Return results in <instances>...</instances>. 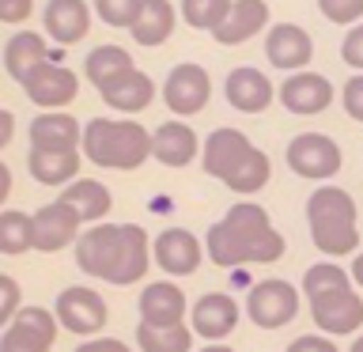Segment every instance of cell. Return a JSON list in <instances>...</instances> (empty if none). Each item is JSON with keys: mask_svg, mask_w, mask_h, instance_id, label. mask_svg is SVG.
<instances>
[{"mask_svg": "<svg viewBox=\"0 0 363 352\" xmlns=\"http://www.w3.org/2000/svg\"><path fill=\"white\" fill-rule=\"evenodd\" d=\"M189 326H193V334L204 337L208 345L231 337L235 326H238V303H235V295H227V292L201 295V299L193 303V311H189Z\"/></svg>", "mask_w": 363, "mask_h": 352, "instance_id": "obj_15", "label": "cell"}, {"mask_svg": "<svg viewBox=\"0 0 363 352\" xmlns=\"http://www.w3.org/2000/svg\"><path fill=\"white\" fill-rule=\"evenodd\" d=\"M223 95L238 114H261L272 102V84L261 68L242 65V68H231V72H227Z\"/></svg>", "mask_w": 363, "mask_h": 352, "instance_id": "obj_21", "label": "cell"}, {"mask_svg": "<svg viewBox=\"0 0 363 352\" xmlns=\"http://www.w3.org/2000/svg\"><path fill=\"white\" fill-rule=\"evenodd\" d=\"M61 201H68L72 209L84 216V224H99V220H106V212L113 209V197H110V189L102 186V182L95 178H76V182H68L65 193H61Z\"/></svg>", "mask_w": 363, "mask_h": 352, "instance_id": "obj_27", "label": "cell"}, {"mask_svg": "<svg viewBox=\"0 0 363 352\" xmlns=\"http://www.w3.org/2000/svg\"><path fill=\"white\" fill-rule=\"evenodd\" d=\"M204 254L212 265L235 269L250 265V261H280L284 258V235L272 227L269 212L254 201H238L227 209L220 224L208 227L204 238Z\"/></svg>", "mask_w": 363, "mask_h": 352, "instance_id": "obj_2", "label": "cell"}, {"mask_svg": "<svg viewBox=\"0 0 363 352\" xmlns=\"http://www.w3.org/2000/svg\"><path fill=\"white\" fill-rule=\"evenodd\" d=\"M208 95H212V79L201 65L182 61V65L170 68V76L163 84V102H167L170 114L193 118V114H201L204 106H208Z\"/></svg>", "mask_w": 363, "mask_h": 352, "instance_id": "obj_10", "label": "cell"}, {"mask_svg": "<svg viewBox=\"0 0 363 352\" xmlns=\"http://www.w3.org/2000/svg\"><path fill=\"white\" fill-rule=\"evenodd\" d=\"M201 352H235V348H227L223 341H216V345H208V348H201Z\"/></svg>", "mask_w": 363, "mask_h": 352, "instance_id": "obj_46", "label": "cell"}, {"mask_svg": "<svg viewBox=\"0 0 363 352\" xmlns=\"http://www.w3.org/2000/svg\"><path fill=\"white\" fill-rule=\"evenodd\" d=\"M76 265L91 280L106 284H140L147 265H152V243L147 231L136 224H95L84 227L76 238Z\"/></svg>", "mask_w": 363, "mask_h": 352, "instance_id": "obj_1", "label": "cell"}, {"mask_svg": "<svg viewBox=\"0 0 363 352\" xmlns=\"http://www.w3.org/2000/svg\"><path fill=\"white\" fill-rule=\"evenodd\" d=\"M193 326H136V348L140 352H189L193 348Z\"/></svg>", "mask_w": 363, "mask_h": 352, "instance_id": "obj_29", "label": "cell"}, {"mask_svg": "<svg viewBox=\"0 0 363 352\" xmlns=\"http://www.w3.org/2000/svg\"><path fill=\"white\" fill-rule=\"evenodd\" d=\"M84 159L106 170H136L152 155V133L140 121H113V118H91L84 125L79 141Z\"/></svg>", "mask_w": 363, "mask_h": 352, "instance_id": "obj_4", "label": "cell"}, {"mask_svg": "<svg viewBox=\"0 0 363 352\" xmlns=\"http://www.w3.org/2000/svg\"><path fill=\"white\" fill-rule=\"evenodd\" d=\"M53 314H57V322H61V329H68V334H76V337H95L99 329L110 322L106 299H102L95 288H84V284H72V288H65L57 295Z\"/></svg>", "mask_w": 363, "mask_h": 352, "instance_id": "obj_6", "label": "cell"}, {"mask_svg": "<svg viewBox=\"0 0 363 352\" xmlns=\"http://www.w3.org/2000/svg\"><path fill=\"white\" fill-rule=\"evenodd\" d=\"M23 311V292L16 277H8V273H0V329L11 326V318Z\"/></svg>", "mask_w": 363, "mask_h": 352, "instance_id": "obj_37", "label": "cell"}, {"mask_svg": "<svg viewBox=\"0 0 363 352\" xmlns=\"http://www.w3.org/2000/svg\"><path fill=\"white\" fill-rule=\"evenodd\" d=\"M288 352H340V348L325 334H303V337H295L288 345Z\"/></svg>", "mask_w": 363, "mask_h": 352, "instance_id": "obj_40", "label": "cell"}, {"mask_svg": "<svg viewBox=\"0 0 363 352\" xmlns=\"http://www.w3.org/2000/svg\"><path fill=\"white\" fill-rule=\"evenodd\" d=\"M265 57L272 61V68L284 72H303L314 57V38L311 31H303L299 23H277L265 34Z\"/></svg>", "mask_w": 363, "mask_h": 352, "instance_id": "obj_16", "label": "cell"}, {"mask_svg": "<svg viewBox=\"0 0 363 352\" xmlns=\"http://www.w3.org/2000/svg\"><path fill=\"white\" fill-rule=\"evenodd\" d=\"M269 155L261 152V148H254L246 159H242V167L235 170L231 178L223 182L231 193H238V197H250V193H257V189H265V182H269Z\"/></svg>", "mask_w": 363, "mask_h": 352, "instance_id": "obj_32", "label": "cell"}, {"mask_svg": "<svg viewBox=\"0 0 363 352\" xmlns=\"http://www.w3.org/2000/svg\"><path fill=\"white\" fill-rule=\"evenodd\" d=\"M95 11L106 27L133 31L136 19H140V11H144V0H95Z\"/></svg>", "mask_w": 363, "mask_h": 352, "instance_id": "obj_35", "label": "cell"}, {"mask_svg": "<svg viewBox=\"0 0 363 352\" xmlns=\"http://www.w3.org/2000/svg\"><path fill=\"white\" fill-rule=\"evenodd\" d=\"M125 68H133V57H129V50H121V45H95V50L87 53V61H84V72H87V79L95 87H102L106 79H113L118 72H125Z\"/></svg>", "mask_w": 363, "mask_h": 352, "instance_id": "obj_31", "label": "cell"}, {"mask_svg": "<svg viewBox=\"0 0 363 352\" xmlns=\"http://www.w3.org/2000/svg\"><path fill=\"white\" fill-rule=\"evenodd\" d=\"M340 288H352V273H345L337 261H318V265H311V269H306V277H303L306 299H314V295H329V292H340Z\"/></svg>", "mask_w": 363, "mask_h": 352, "instance_id": "obj_33", "label": "cell"}, {"mask_svg": "<svg viewBox=\"0 0 363 352\" xmlns=\"http://www.w3.org/2000/svg\"><path fill=\"white\" fill-rule=\"evenodd\" d=\"M322 16L337 27H352V23H363V0H318Z\"/></svg>", "mask_w": 363, "mask_h": 352, "instance_id": "obj_36", "label": "cell"}, {"mask_svg": "<svg viewBox=\"0 0 363 352\" xmlns=\"http://www.w3.org/2000/svg\"><path fill=\"white\" fill-rule=\"evenodd\" d=\"M99 95L102 102H106L110 110H121V114H140L152 106V99H155V84H152V76L140 72V68H125V72H118L113 79H106V84L99 87Z\"/></svg>", "mask_w": 363, "mask_h": 352, "instance_id": "obj_18", "label": "cell"}, {"mask_svg": "<svg viewBox=\"0 0 363 352\" xmlns=\"http://www.w3.org/2000/svg\"><path fill=\"white\" fill-rule=\"evenodd\" d=\"M174 23H178V11L170 0H144V11L136 19V27L129 31L136 45H163L170 34H174Z\"/></svg>", "mask_w": 363, "mask_h": 352, "instance_id": "obj_26", "label": "cell"}, {"mask_svg": "<svg viewBox=\"0 0 363 352\" xmlns=\"http://www.w3.org/2000/svg\"><path fill=\"white\" fill-rule=\"evenodd\" d=\"M34 0H0V23H23L30 16Z\"/></svg>", "mask_w": 363, "mask_h": 352, "instance_id": "obj_41", "label": "cell"}, {"mask_svg": "<svg viewBox=\"0 0 363 352\" xmlns=\"http://www.w3.org/2000/svg\"><path fill=\"white\" fill-rule=\"evenodd\" d=\"M231 4H235V0H182V19H186L189 27L212 34L227 19Z\"/></svg>", "mask_w": 363, "mask_h": 352, "instance_id": "obj_34", "label": "cell"}, {"mask_svg": "<svg viewBox=\"0 0 363 352\" xmlns=\"http://www.w3.org/2000/svg\"><path fill=\"white\" fill-rule=\"evenodd\" d=\"M84 152L79 148H30L27 152V170L42 186H68L79 178Z\"/></svg>", "mask_w": 363, "mask_h": 352, "instance_id": "obj_20", "label": "cell"}, {"mask_svg": "<svg viewBox=\"0 0 363 352\" xmlns=\"http://www.w3.org/2000/svg\"><path fill=\"white\" fill-rule=\"evenodd\" d=\"M269 27V4L265 0H235L227 19L212 31V38L220 45H238V42H250L257 31Z\"/></svg>", "mask_w": 363, "mask_h": 352, "instance_id": "obj_23", "label": "cell"}, {"mask_svg": "<svg viewBox=\"0 0 363 352\" xmlns=\"http://www.w3.org/2000/svg\"><path fill=\"white\" fill-rule=\"evenodd\" d=\"M250 152H254L250 136L238 133V129H231V125H223V129H212L208 141L201 144V163H204V170H208L212 178L227 182L238 167H242V159H246Z\"/></svg>", "mask_w": 363, "mask_h": 352, "instance_id": "obj_14", "label": "cell"}, {"mask_svg": "<svg viewBox=\"0 0 363 352\" xmlns=\"http://www.w3.org/2000/svg\"><path fill=\"white\" fill-rule=\"evenodd\" d=\"M340 163H345V159H340V148H337L333 136H325V133H299L288 144V167L299 178L325 182L340 170Z\"/></svg>", "mask_w": 363, "mask_h": 352, "instance_id": "obj_8", "label": "cell"}, {"mask_svg": "<svg viewBox=\"0 0 363 352\" xmlns=\"http://www.w3.org/2000/svg\"><path fill=\"white\" fill-rule=\"evenodd\" d=\"M16 136V114L0 110V148H8V141Z\"/></svg>", "mask_w": 363, "mask_h": 352, "instance_id": "obj_43", "label": "cell"}, {"mask_svg": "<svg viewBox=\"0 0 363 352\" xmlns=\"http://www.w3.org/2000/svg\"><path fill=\"white\" fill-rule=\"evenodd\" d=\"M352 284H356V288H363V254L352 258Z\"/></svg>", "mask_w": 363, "mask_h": 352, "instance_id": "obj_45", "label": "cell"}, {"mask_svg": "<svg viewBox=\"0 0 363 352\" xmlns=\"http://www.w3.org/2000/svg\"><path fill=\"white\" fill-rule=\"evenodd\" d=\"M311 318L325 337H345L363 326V295L356 288H340L311 299Z\"/></svg>", "mask_w": 363, "mask_h": 352, "instance_id": "obj_12", "label": "cell"}, {"mask_svg": "<svg viewBox=\"0 0 363 352\" xmlns=\"http://www.w3.org/2000/svg\"><path fill=\"white\" fill-rule=\"evenodd\" d=\"M42 23H45V31H50V38L57 45H76L91 27V11H87L84 0H50Z\"/></svg>", "mask_w": 363, "mask_h": 352, "instance_id": "obj_24", "label": "cell"}, {"mask_svg": "<svg viewBox=\"0 0 363 352\" xmlns=\"http://www.w3.org/2000/svg\"><path fill=\"white\" fill-rule=\"evenodd\" d=\"M19 87H23V95H27L34 106L61 110V106H68V102L79 95V76L50 57V61H42L38 68H30V72L19 79Z\"/></svg>", "mask_w": 363, "mask_h": 352, "instance_id": "obj_7", "label": "cell"}, {"mask_svg": "<svg viewBox=\"0 0 363 352\" xmlns=\"http://www.w3.org/2000/svg\"><path fill=\"white\" fill-rule=\"evenodd\" d=\"M152 254H155V265L170 273V277H193L204 261V246L186 227H167V231L155 235Z\"/></svg>", "mask_w": 363, "mask_h": 352, "instance_id": "obj_13", "label": "cell"}, {"mask_svg": "<svg viewBox=\"0 0 363 352\" xmlns=\"http://www.w3.org/2000/svg\"><path fill=\"white\" fill-rule=\"evenodd\" d=\"M79 235H84V216L68 201L57 197L34 212V250H42V254H57L65 246H76Z\"/></svg>", "mask_w": 363, "mask_h": 352, "instance_id": "obj_11", "label": "cell"}, {"mask_svg": "<svg viewBox=\"0 0 363 352\" xmlns=\"http://www.w3.org/2000/svg\"><path fill=\"white\" fill-rule=\"evenodd\" d=\"M8 197H11V170H8V163H0V204Z\"/></svg>", "mask_w": 363, "mask_h": 352, "instance_id": "obj_44", "label": "cell"}, {"mask_svg": "<svg viewBox=\"0 0 363 352\" xmlns=\"http://www.w3.org/2000/svg\"><path fill=\"white\" fill-rule=\"evenodd\" d=\"M348 352H363V337H356V341H352V345H348Z\"/></svg>", "mask_w": 363, "mask_h": 352, "instance_id": "obj_47", "label": "cell"}, {"mask_svg": "<svg viewBox=\"0 0 363 352\" xmlns=\"http://www.w3.org/2000/svg\"><path fill=\"white\" fill-rule=\"evenodd\" d=\"M57 329H61V322H57L53 311L23 307L4 329V337H0V352H50L57 341Z\"/></svg>", "mask_w": 363, "mask_h": 352, "instance_id": "obj_9", "label": "cell"}, {"mask_svg": "<svg viewBox=\"0 0 363 352\" xmlns=\"http://www.w3.org/2000/svg\"><path fill=\"white\" fill-rule=\"evenodd\" d=\"M299 314V292L288 280H257L246 295V318L257 329H284Z\"/></svg>", "mask_w": 363, "mask_h": 352, "instance_id": "obj_5", "label": "cell"}, {"mask_svg": "<svg viewBox=\"0 0 363 352\" xmlns=\"http://www.w3.org/2000/svg\"><path fill=\"white\" fill-rule=\"evenodd\" d=\"M340 61L352 65L356 72H363V23H356V27L345 34V42H340Z\"/></svg>", "mask_w": 363, "mask_h": 352, "instance_id": "obj_38", "label": "cell"}, {"mask_svg": "<svg viewBox=\"0 0 363 352\" xmlns=\"http://www.w3.org/2000/svg\"><path fill=\"white\" fill-rule=\"evenodd\" d=\"M280 102L284 110L291 114H303V118H311V114H322L329 102H333V84L322 76V72H291L288 79L280 84Z\"/></svg>", "mask_w": 363, "mask_h": 352, "instance_id": "obj_17", "label": "cell"}, {"mask_svg": "<svg viewBox=\"0 0 363 352\" xmlns=\"http://www.w3.org/2000/svg\"><path fill=\"white\" fill-rule=\"evenodd\" d=\"M42 61H50V45H45L42 34L19 31V34H11V38H8V45H4V68H8V76L23 79L30 68H38Z\"/></svg>", "mask_w": 363, "mask_h": 352, "instance_id": "obj_28", "label": "cell"}, {"mask_svg": "<svg viewBox=\"0 0 363 352\" xmlns=\"http://www.w3.org/2000/svg\"><path fill=\"white\" fill-rule=\"evenodd\" d=\"M340 99H345V110L352 121H363V72H356L345 84V91H340Z\"/></svg>", "mask_w": 363, "mask_h": 352, "instance_id": "obj_39", "label": "cell"}, {"mask_svg": "<svg viewBox=\"0 0 363 352\" xmlns=\"http://www.w3.org/2000/svg\"><path fill=\"white\" fill-rule=\"evenodd\" d=\"M306 224L311 238L325 258H345L359 250V227H356V201L340 186H318L306 197Z\"/></svg>", "mask_w": 363, "mask_h": 352, "instance_id": "obj_3", "label": "cell"}, {"mask_svg": "<svg viewBox=\"0 0 363 352\" xmlns=\"http://www.w3.org/2000/svg\"><path fill=\"white\" fill-rule=\"evenodd\" d=\"M140 322L147 326H182L189 314L186 292L170 280H152L147 288H140Z\"/></svg>", "mask_w": 363, "mask_h": 352, "instance_id": "obj_19", "label": "cell"}, {"mask_svg": "<svg viewBox=\"0 0 363 352\" xmlns=\"http://www.w3.org/2000/svg\"><path fill=\"white\" fill-rule=\"evenodd\" d=\"M152 155L163 167H189L201 155V141L186 121H163L152 133Z\"/></svg>", "mask_w": 363, "mask_h": 352, "instance_id": "obj_22", "label": "cell"}, {"mask_svg": "<svg viewBox=\"0 0 363 352\" xmlns=\"http://www.w3.org/2000/svg\"><path fill=\"white\" fill-rule=\"evenodd\" d=\"M76 352H133L121 337H87Z\"/></svg>", "mask_w": 363, "mask_h": 352, "instance_id": "obj_42", "label": "cell"}, {"mask_svg": "<svg viewBox=\"0 0 363 352\" xmlns=\"http://www.w3.org/2000/svg\"><path fill=\"white\" fill-rule=\"evenodd\" d=\"M27 250H34V216L19 209H4L0 212V254L19 258Z\"/></svg>", "mask_w": 363, "mask_h": 352, "instance_id": "obj_30", "label": "cell"}, {"mask_svg": "<svg viewBox=\"0 0 363 352\" xmlns=\"http://www.w3.org/2000/svg\"><path fill=\"white\" fill-rule=\"evenodd\" d=\"M84 125L65 110H42L30 121V148H79Z\"/></svg>", "mask_w": 363, "mask_h": 352, "instance_id": "obj_25", "label": "cell"}]
</instances>
